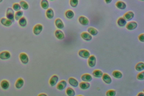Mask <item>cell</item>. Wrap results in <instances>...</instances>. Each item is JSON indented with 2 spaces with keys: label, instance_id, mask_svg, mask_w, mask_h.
Listing matches in <instances>:
<instances>
[{
  "label": "cell",
  "instance_id": "6da1fadb",
  "mask_svg": "<svg viewBox=\"0 0 144 96\" xmlns=\"http://www.w3.org/2000/svg\"><path fill=\"white\" fill-rule=\"evenodd\" d=\"M6 16L8 19L13 22L14 21V12L12 8H8L6 12Z\"/></svg>",
  "mask_w": 144,
  "mask_h": 96
},
{
  "label": "cell",
  "instance_id": "7a4b0ae2",
  "mask_svg": "<svg viewBox=\"0 0 144 96\" xmlns=\"http://www.w3.org/2000/svg\"><path fill=\"white\" fill-rule=\"evenodd\" d=\"M79 55L82 58H89L90 56V54L87 50H82L79 51Z\"/></svg>",
  "mask_w": 144,
  "mask_h": 96
},
{
  "label": "cell",
  "instance_id": "3957f363",
  "mask_svg": "<svg viewBox=\"0 0 144 96\" xmlns=\"http://www.w3.org/2000/svg\"><path fill=\"white\" fill-rule=\"evenodd\" d=\"M96 60L94 55H91L89 57L88 60V65L91 67L93 68L96 65Z\"/></svg>",
  "mask_w": 144,
  "mask_h": 96
},
{
  "label": "cell",
  "instance_id": "277c9868",
  "mask_svg": "<svg viewBox=\"0 0 144 96\" xmlns=\"http://www.w3.org/2000/svg\"><path fill=\"white\" fill-rule=\"evenodd\" d=\"M20 58L21 62L23 64H26L28 62L29 58L26 54L24 53H21L20 55Z\"/></svg>",
  "mask_w": 144,
  "mask_h": 96
},
{
  "label": "cell",
  "instance_id": "5b68a950",
  "mask_svg": "<svg viewBox=\"0 0 144 96\" xmlns=\"http://www.w3.org/2000/svg\"><path fill=\"white\" fill-rule=\"evenodd\" d=\"M67 83L64 80H62L58 83L57 86V88L60 91H62L66 88Z\"/></svg>",
  "mask_w": 144,
  "mask_h": 96
},
{
  "label": "cell",
  "instance_id": "8992f818",
  "mask_svg": "<svg viewBox=\"0 0 144 96\" xmlns=\"http://www.w3.org/2000/svg\"><path fill=\"white\" fill-rule=\"evenodd\" d=\"M59 78L57 75H54L52 77L49 81V84L52 86H54L58 82Z\"/></svg>",
  "mask_w": 144,
  "mask_h": 96
},
{
  "label": "cell",
  "instance_id": "52a82bcc",
  "mask_svg": "<svg viewBox=\"0 0 144 96\" xmlns=\"http://www.w3.org/2000/svg\"><path fill=\"white\" fill-rule=\"evenodd\" d=\"M11 57V54L8 51H3L0 53V59L1 60L8 59Z\"/></svg>",
  "mask_w": 144,
  "mask_h": 96
},
{
  "label": "cell",
  "instance_id": "ba28073f",
  "mask_svg": "<svg viewBox=\"0 0 144 96\" xmlns=\"http://www.w3.org/2000/svg\"><path fill=\"white\" fill-rule=\"evenodd\" d=\"M81 78L82 81L86 82H90L93 79L92 76L88 74H83Z\"/></svg>",
  "mask_w": 144,
  "mask_h": 96
},
{
  "label": "cell",
  "instance_id": "9c48e42d",
  "mask_svg": "<svg viewBox=\"0 0 144 96\" xmlns=\"http://www.w3.org/2000/svg\"><path fill=\"white\" fill-rule=\"evenodd\" d=\"M103 81L104 82L107 84H110L112 82L111 78L108 74L106 73L103 74L102 77Z\"/></svg>",
  "mask_w": 144,
  "mask_h": 96
},
{
  "label": "cell",
  "instance_id": "30bf717a",
  "mask_svg": "<svg viewBox=\"0 0 144 96\" xmlns=\"http://www.w3.org/2000/svg\"><path fill=\"white\" fill-rule=\"evenodd\" d=\"M69 84L73 87H76L78 86L79 83L77 80L72 77L69 78L68 80Z\"/></svg>",
  "mask_w": 144,
  "mask_h": 96
},
{
  "label": "cell",
  "instance_id": "8fae6325",
  "mask_svg": "<svg viewBox=\"0 0 144 96\" xmlns=\"http://www.w3.org/2000/svg\"><path fill=\"white\" fill-rule=\"evenodd\" d=\"M43 27L40 24H38L34 27L33 29V32L34 34L38 35L40 34L42 31Z\"/></svg>",
  "mask_w": 144,
  "mask_h": 96
},
{
  "label": "cell",
  "instance_id": "7c38bea8",
  "mask_svg": "<svg viewBox=\"0 0 144 96\" xmlns=\"http://www.w3.org/2000/svg\"><path fill=\"white\" fill-rule=\"evenodd\" d=\"M137 26V24L134 21L129 22L126 26V28L128 30H132L135 29Z\"/></svg>",
  "mask_w": 144,
  "mask_h": 96
},
{
  "label": "cell",
  "instance_id": "4fadbf2b",
  "mask_svg": "<svg viewBox=\"0 0 144 96\" xmlns=\"http://www.w3.org/2000/svg\"><path fill=\"white\" fill-rule=\"evenodd\" d=\"M24 81L22 78H19L17 80L15 84L16 88L18 89H20L22 88L24 85Z\"/></svg>",
  "mask_w": 144,
  "mask_h": 96
},
{
  "label": "cell",
  "instance_id": "5bb4252c",
  "mask_svg": "<svg viewBox=\"0 0 144 96\" xmlns=\"http://www.w3.org/2000/svg\"><path fill=\"white\" fill-rule=\"evenodd\" d=\"M0 21L1 23L3 25L6 27L10 26L12 24V21L5 18H1Z\"/></svg>",
  "mask_w": 144,
  "mask_h": 96
},
{
  "label": "cell",
  "instance_id": "9a60e30c",
  "mask_svg": "<svg viewBox=\"0 0 144 96\" xmlns=\"http://www.w3.org/2000/svg\"><path fill=\"white\" fill-rule=\"evenodd\" d=\"M92 74L94 77L97 78H101L103 75V73L100 70H95L93 71Z\"/></svg>",
  "mask_w": 144,
  "mask_h": 96
},
{
  "label": "cell",
  "instance_id": "2e32d148",
  "mask_svg": "<svg viewBox=\"0 0 144 96\" xmlns=\"http://www.w3.org/2000/svg\"><path fill=\"white\" fill-rule=\"evenodd\" d=\"M79 21L82 25H87L89 24V21L88 19L84 16H81L79 17Z\"/></svg>",
  "mask_w": 144,
  "mask_h": 96
},
{
  "label": "cell",
  "instance_id": "e0dca14e",
  "mask_svg": "<svg viewBox=\"0 0 144 96\" xmlns=\"http://www.w3.org/2000/svg\"><path fill=\"white\" fill-rule=\"evenodd\" d=\"M79 86L80 88L82 90H86L90 88V84L88 82H82L80 83Z\"/></svg>",
  "mask_w": 144,
  "mask_h": 96
},
{
  "label": "cell",
  "instance_id": "ac0fdd59",
  "mask_svg": "<svg viewBox=\"0 0 144 96\" xmlns=\"http://www.w3.org/2000/svg\"><path fill=\"white\" fill-rule=\"evenodd\" d=\"M81 36L83 39L87 41H90L92 38L91 36L88 33L86 32L82 33Z\"/></svg>",
  "mask_w": 144,
  "mask_h": 96
},
{
  "label": "cell",
  "instance_id": "d6986e66",
  "mask_svg": "<svg viewBox=\"0 0 144 96\" xmlns=\"http://www.w3.org/2000/svg\"><path fill=\"white\" fill-rule=\"evenodd\" d=\"M134 14L131 11H129L125 14L124 18L127 21H130L133 18Z\"/></svg>",
  "mask_w": 144,
  "mask_h": 96
},
{
  "label": "cell",
  "instance_id": "ffe728a7",
  "mask_svg": "<svg viewBox=\"0 0 144 96\" xmlns=\"http://www.w3.org/2000/svg\"><path fill=\"white\" fill-rule=\"evenodd\" d=\"M55 35L58 39L62 40L64 38V35L63 33L60 30H57L55 32Z\"/></svg>",
  "mask_w": 144,
  "mask_h": 96
},
{
  "label": "cell",
  "instance_id": "44dd1931",
  "mask_svg": "<svg viewBox=\"0 0 144 96\" xmlns=\"http://www.w3.org/2000/svg\"><path fill=\"white\" fill-rule=\"evenodd\" d=\"M1 86L3 89L7 90L9 88V84L8 81L6 80H4L1 81Z\"/></svg>",
  "mask_w": 144,
  "mask_h": 96
},
{
  "label": "cell",
  "instance_id": "7402d4cb",
  "mask_svg": "<svg viewBox=\"0 0 144 96\" xmlns=\"http://www.w3.org/2000/svg\"><path fill=\"white\" fill-rule=\"evenodd\" d=\"M135 69L137 71H140L144 69V64L143 63L140 62L136 64L135 66Z\"/></svg>",
  "mask_w": 144,
  "mask_h": 96
},
{
  "label": "cell",
  "instance_id": "603a6c76",
  "mask_svg": "<svg viewBox=\"0 0 144 96\" xmlns=\"http://www.w3.org/2000/svg\"><path fill=\"white\" fill-rule=\"evenodd\" d=\"M112 75L115 78L117 79L121 78L123 76L122 73L118 71H115L112 73Z\"/></svg>",
  "mask_w": 144,
  "mask_h": 96
},
{
  "label": "cell",
  "instance_id": "cb8c5ba5",
  "mask_svg": "<svg viewBox=\"0 0 144 96\" xmlns=\"http://www.w3.org/2000/svg\"><path fill=\"white\" fill-rule=\"evenodd\" d=\"M56 26L58 28L62 29L64 27V25L62 21L59 19H58L56 20L55 21Z\"/></svg>",
  "mask_w": 144,
  "mask_h": 96
},
{
  "label": "cell",
  "instance_id": "d4e9b609",
  "mask_svg": "<svg viewBox=\"0 0 144 96\" xmlns=\"http://www.w3.org/2000/svg\"><path fill=\"white\" fill-rule=\"evenodd\" d=\"M116 5L118 8L121 9H125L126 7V4L122 1H118L116 4Z\"/></svg>",
  "mask_w": 144,
  "mask_h": 96
},
{
  "label": "cell",
  "instance_id": "484cf974",
  "mask_svg": "<svg viewBox=\"0 0 144 96\" xmlns=\"http://www.w3.org/2000/svg\"><path fill=\"white\" fill-rule=\"evenodd\" d=\"M66 94L68 96H74L75 92L74 89L70 87H68L66 91Z\"/></svg>",
  "mask_w": 144,
  "mask_h": 96
},
{
  "label": "cell",
  "instance_id": "4316f807",
  "mask_svg": "<svg viewBox=\"0 0 144 96\" xmlns=\"http://www.w3.org/2000/svg\"><path fill=\"white\" fill-rule=\"evenodd\" d=\"M19 23L21 27H24L26 26L27 23V21L25 17H23L20 19L19 21Z\"/></svg>",
  "mask_w": 144,
  "mask_h": 96
},
{
  "label": "cell",
  "instance_id": "83f0119b",
  "mask_svg": "<svg viewBox=\"0 0 144 96\" xmlns=\"http://www.w3.org/2000/svg\"><path fill=\"white\" fill-rule=\"evenodd\" d=\"M118 24L119 26L123 27L126 25V22L124 19L123 18H120L118 19L117 21Z\"/></svg>",
  "mask_w": 144,
  "mask_h": 96
},
{
  "label": "cell",
  "instance_id": "f1b7e54d",
  "mask_svg": "<svg viewBox=\"0 0 144 96\" xmlns=\"http://www.w3.org/2000/svg\"><path fill=\"white\" fill-rule=\"evenodd\" d=\"M47 16L49 18L52 19L53 18L54 16V12L51 8L48 9L46 12Z\"/></svg>",
  "mask_w": 144,
  "mask_h": 96
},
{
  "label": "cell",
  "instance_id": "f546056e",
  "mask_svg": "<svg viewBox=\"0 0 144 96\" xmlns=\"http://www.w3.org/2000/svg\"><path fill=\"white\" fill-rule=\"evenodd\" d=\"M23 12L21 11H20L16 13L15 15V19L16 21H18L21 19L22 16Z\"/></svg>",
  "mask_w": 144,
  "mask_h": 96
},
{
  "label": "cell",
  "instance_id": "4dcf8cb0",
  "mask_svg": "<svg viewBox=\"0 0 144 96\" xmlns=\"http://www.w3.org/2000/svg\"><path fill=\"white\" fill-rule=\"evenodd\" d=\"M88 31L90 34L93 35H95L98 34V31L95 29L93 27H90L88 29Z\"/></svg>",
  "mask_w": 144,
  "mask_h": 96
},
{
  "label": "cell",
  "instance_id": "1f68e13d",
  "mask_svg": "<svg viewBox=\"0 0 144 96\" xmlns=\"http://www.w3.org/2000/svg\"><path fill=\"white\" fill-rule=\"evenodd\" d=\"M20 5L22 9L27 10L28 9L29 6L27 3L24 1H21L20 3Z\"/></svg>",
  "mask_w": 144,
  "mask_h": 96
},
{
  "label": "cell",
  "instance_id": "d6a6232c",
  "mask_svg": "<svg viewBox=\"0 0 144 96\" xmlns=\"http://www.w3.org/2000/svg\"><path fill=\"white\" fill-rule=\"evenodd\" d=\"M41 7L44 9H47L48 8L49 5L48 1L47 0H43L41 3Z\"/></svg>",
  "mask_w": 144,
  "mask_h": 96
},
{
  "label": "cell",
  "instance_id": "836d02e7",
  "mask_svg": "<svg viewBox=\"0 0 144 96\" xmlns=\"http://www.w3.org/2000/svg\"><path fill=\"white\" fill-rule=\"evenodd\" d=\"M116 91L113 90H110L107 92L106 96H115L116 95Z\"/></svg>",
  "mask_w": 144,
  "mask_h": 96
},
{
  "label": "cell",
  "instance_id": "e575fe53",
  "mask_svg": "<svg viewBox=\"0 0 144 96\" xmlns=\"http://www.w3.org/2000/svg\"><path fill=\"white\" fill-rule=\"evenodd\" d=\"M66 16L67 18L71 19L74 16V13L72 11L70 10L67 11L66 13Z\"/></svg>",
  "mask_w": 144,
  "mask_h": 96
},
{
  "label": "cell",
  "instance_id": "d590c367",
  "mask_svg": "<svg viewBox=\"0 0 144 96\" xmlns=\"http://www.w3.org/2000/svg\"><path fill=\"white\" fill-rule=\"evenodd\" d=\"M13 8L14 11H20L21 9V6L19 4L17 3H15L13 4Z\"/></svg>",
  "mask_w": 144,
  "mask_h": 96
},
{
  "label": "cell",
  "instance_id": "8d00e7d4",
  "mask_svg": "<svg viewBox=\"0 0 144 96\" xmlns=\"http://www.w3.org/2000/svg\"><path fill=\"white\" fill-rule=\"evenodd\" d=\"M137 78L139 80H143L144 79V71L139 73L137 76Z\"/></svg>",
  "mask_w": 144,
  "mask_h": 96
},
{
  "label": "cell",
  "instance_id": "74e56055",
  "mask_svg": "<svg viewBox=\"0 0 144 96\" xmlns=\"http://www.w3.org/2000/svg\"><path fill=\"white\" fill-rule=\"evenodd\" d=\"M78 1L77 0H71L70 1V5L73 7H75L78 4Z\"/></svg>",
  "mask_w": 144,
  "mask_h": 96
},
{
  "label": "cell",
  "instance_id": "f35d334b",
  "mask_svg": "<svg viewBox=\"0 0 144 96\" xmlns=\"http://www.w3.org/2000/svg\"><path fill=\"white\" fill-rule=\"evenodd\" d=\"M139 39L141 41L144 42V34H141L139 36Z\"/></svg>",
  "mask_w": 144,
  "mask_h": 96
},
{
  "label": "cell",
  "instance_id": "ab89813d",
  "mask_svg": "<svg viewBox=\"0 0 144 96\" xmlns=\"http://www.w3.org/2000/svg\"><path fill=\"white\" fill-rule=\"evenodd\" d=\"M137 96H144V94L143 93L141 92L138 94Z\"/></svg>",
  "mask_w": 144,
  "mask_h": 96
},
{
  "label": "cell",
  "instance_id": "60d3db41",
  "mask_svg": "<svg viewBox=\"0 0 144 96\" xmlns=\"http://www.w3.org/2000/svg\"><path fill=\"white\" fill-rule=\"evenodd\" d=\"M38 96H47L46 95V94H45L42 93V94H39V95Z\"/></svg>",
  "mask_w": 144,
  "mask_h": 96
},
{
  "label": "cell",
  "instance_id": "b9f144b4",
  "mask_svg": "<svg viewBox=\"0 0 144 96\" xmlns=\"http://www.w3.org/2000/svg\"><path fill=\"white\" fill-rule=\"evenodd\" d=\"M105 1L107 3L109 4L111 2L112 0H106Z\"/></svg>",
  "mask_w": 144,
  "mask_h": 96
},
{
  "label": "cell",
  "instance_id": "7bdbcfd3",
  "mask_svg": "<svg viewBox=\"0 0 144 96\" xmlns=\"http://www.w3.org/2000/svg\"><path fill=\"white\" fill-rule=\"evenodd\" d=\"M2 0H0V3L2 2Z\"/></svg>",
  "mask_w": 144,
  "mask_h": 96
},
{
  "label": "cell",
  "instance_id": "ee69618b",
  "mask_svg": "<svg viewBox=\"0 0 144 96\" xmlns=\"http://www.w3.org/2000/svg\"><path fill=\"white\" fill-rule=\"evenodd\" d=\"M82 96V95H80L78 96Z\"/></svg>",
  "mask_w": 144,
  "mask_h": 96
}]
</instances>
